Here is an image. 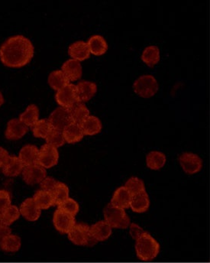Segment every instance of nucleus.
Masks as SVG:
<instances>
[{"mask_svg":"<svg viewBox=\"0 0 210 263\" xmlns=\"http://www.w3.org/2000/svg\"><path fill=\"white\" fill-rule=\"evenodd\" d=\"M70 109V115L73 123L81 125L90 116V110L87 106L81 102H77Z\"/></svg>","mask_w":210,"mask_h":263,"instance_id":"nucleus-24","label":"nucleus"},{"mask_svg":"<svg viewBox=\"0 0 210 263\" xmlns=\"http://www.w3.org/2000/svg\"><path fill=\"white\" fill-rule=\"evenodd\" d=\"M9 154L7 150L3 147H0V167H3L7 162L9 158Z\"/></svg>","mask_w":210,"mask_h":263,"instance_id":"nucleus-41","label":"nucleus"},{"mask_svg":"<svg viewBox=\"0 0 210 263\" xmlns=\"http://www.w3.org/2000/svg\"><path fill=\"white\" fill-rule=\"evenodd\" d=\"M55 99L60 106L67 109L71 107L74 103L78 102L75 85L68 84L64 86L60 90H58Z\"/></svg>","mask_w":210,"mask_h":263,"instance_id":"nucleus-11","label":"nucleus"},{"mask_svg":"<svg viewBox=\"0 0 210 263\" xmlns=\"http://www.w3.org/2000/svg\"><path fill=\"white\" fill-rule=\"evenodd\" d=\"M24 167V164L21 162L20 158L15 156H10L6 163L2 168H3V173L6 177L13 178V177L18 176L20 174L23 173Z\"/></svg>","mask_w":210,"mask_h":263,"instance_id":"nucleus-19","label":"nucleus"},{"mask_svg":"<svg viewBox=\"0 0 210 263\" xmlns=\"http://www.w3.org/2000/svg\"><path fill=\"white\" fill-rule=\"evenodd\" d=\"M90 52L96 56L104 54L108 49V44L104 37L100 34L91 36L87 42Z\"/></svg>","mask_w":210,"mask_h":263,"instance_id":"nucleus-21","label":"nucleus"},{"mask_svg":"<svg viewBox=\"0 0 210 263\" xmlns=\"http://www.w3.org/2000/svg\"><path fill=\"white\" fill-rule=\"evenodd\" d=\"M59 150L55 147L46 143L39 149L37 164L45 169L55 166L59 162Z\"/></svg>","mask_w":210,"mask_h":263,"instance_id":"nucleus-6","label":"nucleus"},{"mask_svg":"<svg viewBox=\"0 0 210 263\" xmlns=\"http://www.w3.org/2000/svg\"><path fill=\"white\" fill-rule=\"evenodd\" d=\"M112 233V228L105 220H100L90 227L91 237L97 242L106 240L110 237Z\"/></svg>","mask_w":210,"mask_h":263,"instance_id":"nucleus-15","label":"nucleus"},{"mask_svg":"<svg viewBox=\"0 0 210 263\" xmlns=\"http://www.w3.org/2000/svg\"><path fill=\"white\" fill-rule=\"evenodd\" d=\"M39 149L37 146L34 145H25L21 148L18 155L21 162L24 164L25 167L37 164V158H39Z\"/></svg>","mask_w":210,"mask_h":263,"instance_id":"nucleus-18","label":"nucleus"},{"mask_svg":"<svg viewBox=\"0 0 210 263\" xmlns=\"http://www.w3.org/2000/svg\"><path fill=\"white\" fill-rule=\"evenodd\" d=\"M84 134L86 136H94L102 130V123L98 117L89 116L81 124Z\"/></svg>","mask_w":210,"mask_h":263,"instance_id":"nucleus-27","label":"nucleus"},{"mask_svg":"<svg viewBox=\"0 0 210 263\" xmlns=\"http://www.w3.org/2000/svg\"><path fill=\"white\" fill-rule=\"evenodd\" d=\"M20 209L15 205H11L0 213V221L3 224L9 227L20 217Z\"/></svg>","mask_w":210,"mask_h":263,"instance_id":"nucleus-31","label":"nucleus"},{"mask_svg":"<svg viewBox=\"0 0 210 263\" xmlns=\"http://www.w3.org/2000/svg\"><path fill=\"white\" fill-rule=\"evenodd\" d=\"M68 239L77 246H92L97 243V241L91 237L90 227L85 223H76L68 233Z\"/></svg>","mask_w":210,"mask_h":263,"instance_id":"nucleus-5","label":"nucleus"},{"mask_svg":"<svg viewBox=\"0 0 210 263\" xmlns=\"http://www.w3.org/2000/svg\"><path fill=\"white\" fill-rule=\"evenodd\" d=\"M21 247V238L12 233L3 238L0 242V249L6 253H16Z\"/></svg>","mask_w":210,"mask_h":263,"instance_id":"nucleus-25","label":"nucleus"},{"mask_svg":"<svg viewBox=\"0 0 210 263\" xmlns=\"http://www.w3.org/2000/svg\"><path fill=\"white\" fill-rule=\"evenodd\" d=\"M149 206V196H148L146 191L131 197L130 208L134 212L139 213V214L146 212Z\"/></svg>","mask_w":210,"mask_h":263,"instance_id":"nucleus-23","label":"nucleus"},{"mask_svg":"<svg viewBox=\"0 0 210 263\" xmlns=\"http://www.w3.org/2000/svg\"><path fill=\"white\" fill-rule=\"evenodd\" d=\"M34 48L30 39L22 34L11 36L0 46V60L8 67L18 68L31 62Z\"/></svg>","mask_w":210,"mask_h":263,"instance_id":"nucleus-1","label":"nucleus"},{"mask_svg":"<svg viewBox=\"0 0 210 263\" xmlns=\"http://www.w3.org/2000/svg\"><path fill=\"white\" fill-rule=\"evenodd\" d=\"M64 140L67 143L73 144L80 142L84 138V132L81 125L76 123H71L62 131Z\"/></svg>","mask_w":210,"mask_h":263,"instance_id":"nucleus-22","label":"nucleus"},{"mask_svg":"<svg viewBox=\"0 0 210 263\" xmlns=\"http://www.w3.org/2000/svg\"><path fill=\"white\" fill-rule=\"evenodd\" d=\"M167 158L161 152H150L146 156L147 166L151 170H159L164 167Z\"/></svg>","mask_w":210,"mask_h":263,"instance_id":"nucleus-29","label":"nucleus"},{"mask_svg":"<svg viewBox=\"0 0 210 263\" xmlns=\"http://www.w3.org/2000/svg\"><path fill=\"white\" fill-rule=\"evenodd\" d=\"M61 70L70 81H76L82 77L83 69L81 62L74 59H68L63 64Z\"/></svg>","mask_w":210,"mask_h":263,"instance_id":"nucleus-17","label":"nucleus"},{"mask_svg":"<svg viewBox=\"0 0 210 263\" xmlns=\"http://www.w3.org/2000/svg\"><path fill=\"white\" fill-rule=\"evenodd\" d=\"M161 59L160 49L156 45H149L144 49L142 54V59L147 65L153 67L158 63Z\"/></svg>","mask_w":210,"mask_h":263,"instance_id":"nucleus-32","label":"nucleus"},{"mask_svg":"<svg viewBox=\"0 0 210 263\" xmlns=\"http://www.w3.org/2000/svg\"><path fill=\"white\" fill-rule=\"evenodd\" d=\"M20 214L29 221L39 220L42 214V210L34 203L33 198H27L22 203L20 208Z\"/></svg>","mask_w":210,"mask_h":263,"instance_id":"nucleus-14","label":"nucleus"},{"mask_svg":"<svg viewBox=\"0 0 210 263\" xmlns=\"http://www.w3.org/2000/svg\"><path fill=\"white\" fill-rule=\"evenodd\" d=\"M48 121L51 123L53 129L60 131L64 130L69 124L73 123L70 109L62 106L56 108L51 112L48 118Z\"/></svg>","mask_w":210,"mask_h":263,"instance_id":"nucleus-7","label":"nucleus"},{"mask_svg":"<svg viewBox=\"0 0 210 263\" xmlns=\"http://www.w3.org/2000/svg\"><path fill=\"white\" fill-rule=\"evenodd\" d=\"M29 131V127L20 119L14 118L9 120L7 123L5 136L9 140H18L22 139Z\"/></svg>","mask_w":210,"mask_h":263,"instance_id":"nucleus-12","label":"nucleus"},{"mask_svg":"<svg viewBox=\"0 0 210 263\" xmlns=\"http://www.w3.org/2000/svg\"><path fill=\"white\" fill-rule=\"evenodd\" d=\"M45 139H46L47 144H49L57 148L64 145L66 142L62 131L57 130V129H53L49 136Z\"/></svg>","mask_w":210,"mask_h":263,"instance_id":"nucleus-37","label":"nucleus"},{"mask_svg":"<svg viewBox=\"0 0 210 263\" xmlns=\"http://www.w3.org/2000/svg\"><path fill=\"white\" fill-rule=\"evenodd\" d=\"M131 194L125 187H120L114 192L110 203L115 208L127 209L130 208L131 200Z\"/></svg>","mask_w":210,"mask_h":263,"instance_id":"nucleus-20","label":"nucleus"},{"mask_svg":"<svg viewBox=\"0 0 210 263\" xmlns=\"http://www.w3.org/2000/svg\"><path fill=\"white\" fill-rule=\"evenodd\" d=\"M179 161L182 168L188 175L198 173L203 167V161L201 158L194 153H183L180 155Z\"/></svg>","mask_w":210,"mask_h":263,"instance_id":"nucleus-8","label":"nucleus"},{"mask_svg":"<svg viewBox=\"0 0 210 263\" xmlns=\"http://www.w3.org/2000/svg\"><path fill=\"white\" fill-rule=\"evenodd\" d=\"M4 97H3V93L0 91V106L4 103Z\"/></svg>","mask_w":210,"mask_h":263,"instance_id":"nucleus-43","label":"nucleus"},{"mask_svg":"<svg viewBox=\"0 0 210 263\" xmlns=\"http://www.w3.org/2000/svg\"><path fill=\"white\" fill-rule=\"evenodd\" d=\"M20 121L23 122L28 127H33L39 120V109L35 104H30L26 110L20 116Z\"/></svg>","mask_w":210,"mask_h":263,"instance_id":"nucleus-28","label":"nucleus"},{"mask_svg":"<svg viewBox=\"0 0 210 263\" xmlns=\"http://www.w3.org/2000/svg\"><path fill=\"white\" fill-rule=\"evenodd\" d=\"M57 183L58 181H56L54 178H51V177H46V178L40 183L41 190L52 192Z\"/></svg>","mask_w":210,"mask_h":263,"instance_id":"nucleus-39","label":"nucleus"},{"mask_svg":"<svg viewBox=\"0 0 210 263\" xmlns=\"http://www.w3.org/2000/svg\"><path fill=\"white\" fill-rule=\"evenodd\" d=\"M130 228V235H131L132 239H134L135 240H137L139 238L141 237L143 233H145V230L142 229V228L139 226L138 224H136V223H131L129 226Z\"/></svg>","mask_w":210,"mask_h":263,"instance_id":"nucleus-40","label":"nucleus"},{"mask_svg":"<svg viewBox=\"0 0 210 263\" xmlns=\"http://www.w3.org/2000/svg\"><path fill=\"white\" fill-rule=\"evenodd\" d=\"M12 233V230H11L9 227L6 226V225L3 224L1 221H0V242L3 238L6 237L8 235Z\"/></svg>","mask_w":210,"mask_h":263,"instance_id":"nucleus-42","label":"nucleus"},{"mask_svg":"<svg viewBox=\"0 0 210 263\" xmlns=\"http://www.w3.org/2000/svg\"><path fill=\"white\" fill-rule=\"evenodd\" d=\"M124 187L128 191L131 196L145 192V183L137 177H131L125 183Z\"/></svg>","mask_w":210,"mask_h":263,"instance_id":"nucleus-34","label":"nucleus"},{"mask_svg":"<svg viewBox=\"0 0 210 263\" xmlns=\"http://www.w3.org/2000/svg\"><path fill=\"white\" fill-rule=\"evenodd\" d=\"M48 84L51 88L59 90L67 84H70L68 78L61 70H56L51 72L48 76Z\"/></svg>","mask_w":210,"mask_h":263,"instance_id":"nucleus-30","label":"nucleus"},{"mask_svg":"<svg viewBox=\"0 0 210 263\" xmlns=\"http://www.w3.org/2000/svg\"><path fill=\"white\" fill-rule=\"evenodd\" d=\"M52 193L54 200H55V205L61 204V203L69 198V189L64 183L58 181L55 187H54Z\"/></svg>","mask_w":210,"mask_h":263,"instance_id":"nucleus-35","label":"nucleus"},{"mask_svg":"<svg viewBox=\"0 0 210 263\" xmlns=\"http://www.w3.org/2000/svg\"><path fill=\"white\" fill-rule=\"evenodd\" d=\"M12 200L9 192L6 190H0V213L11 206Z\"/></svg>","mask_w":210,"mask_h":263,"instance_id":"nucleus-38","label":"nucleus"},{"mask_svg":"<svg viewBox=\"0 0 210 263\" xmlns=\"http://www.w3.org/2000/svg\"><path fill=\"white\" fill-rule=\"evenodd\" d=\"M54 228L62 234H67L76 224L74 216L58 209L53 217Z\"/></svg>","mask_w":210,"mask_h":263,"instance_id":"nucleus-9","label":"nucleus"},{"mask_svg":"<svg viewBox=\"0 0 210 263\" xmlns=\"http://www.w3.org/2000/svg\"><path fill=\"white\" fill-rule=\"evenodd\" d=\"M34 203L41 210H47L55 205V200L51 192L39 190L32 197Z\"/></svg>","mask_w":210,"mask_h":263,"instance_id":"nucleus-26","label":"nucleus"},{"mask_svg":"<svg viewBox=\"0 0 210 263\" xmlns=\"http://www.w3.org/2000/svg\"><path fill=\"white\" fill-rule=\"evenodd\" d=\"M159 85L156 78L150 74L142 75L133 84L135 92L143 98H150L158 92Z\"/></svg>","mask_w":210,"mask_h":263,"instance_id":"nucleus-4","label":"nucleus"},{"mask_svg":"<svg viewBox=\"0 0 210 263\" xmlns=\"http://www.w3.org/2000/svg\"><path fill=\"white\" fill-rule=\"evenodd\" d=\"M23 178L25 182L29 185L40 184L47 177V171L45 167L39 164L27 166L23 169Z\"/></svg>","mask_w":210,"mask_h":263,"instance_id":"nucleus-10","label":"nucleus"},{"mask_svg":"<svg viewBox=\"0 0 210 263\" xmlns=\"http://www.w3.org/2000/svg\"><path fill=\"white\" fill-rule=\"evenodd\" d=\"M68 54L72 59L80 62L89 59L90 56L88 45L84 41H77L71 44L68 48Z\"/></svg>","mask_w":210,"mask_h":263,"instance_id":"nucleus-16","label":"nucleus"},{"mask_svg":"<svg viewBox=\"0 0 210 263\" xmlns=\"http://www.w3.org/2000/svg\"><path fill=\"white\" fill-rule=\"evenodd\" d=\"M58 209L61 210V211L75 217L79 212L80 205L78 204L76 200L69 197L61 204L58 205Z\"/></svg>","mask_w":210,"mask_h":263,"instance_id":"nucleus-36","label":"nucleus"},{"mask_svg":"<svg viewBox=\"0 0 210 263\" xmlns=\"http://www.w3.org/2000/svg\"><path fill=\"white\" fill-rule=\"evenodd\" d=\"M136 255L142 261H150L158 256L160 253V244L149 233L145 232L136 240Z\"/></svg>","mask_w":210,"mask_h":263,"instance_id":"nucleus-2","label":"nucleus"},{"mask_svg":"<svg viewBox=\"0 0 210 263\" xmlns=\"http://www.w3.org/2000/svg\"><path fill=\"white\" fill-rule=\"evenodd\" d=\"M78 102L84 103L89 101L97 91L96 83L89 81H81L75 86Z\"/></svg>","mask_w":210,"mask_h":263,"instance_id":"nucleus-13","label":"nucleus"},{"mask_svg":"<svg viewBox=\"0 0 210 263\" xmlns=\"http://www.w3.org/2000/svg\"><path fill=\"white\" fill-rule=\"evenodd\" d=\"M53 129H53L52 126H51L48 120L42 119V120H39L33 126V135H34V137L46 139Z\"/></svg>","mask_w":210,"mask_h":263,"instance_id":"nucleus-33","label":"nucleus"},{"mask_svg":"<svg viewBox=\"0 0 210 263\" xmlns=\"http://www.w3.org/2000/svg\"><path fill=\"white\" fill-rule=\"evenodd\" d=\"M105 221L114 229H126L131 224L129 217L125 210L115 208L111 203H109L105 208Z\"/></svg>","mask_w":210,"mask_h":263,"instance_id":"nucleus-3","label":"nucleus"}]
</instances>
